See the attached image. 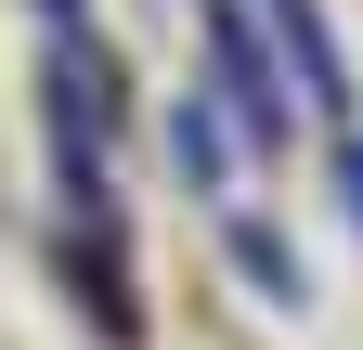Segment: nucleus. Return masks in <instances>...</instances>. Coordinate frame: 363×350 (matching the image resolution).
I'll return each instance as SVG.
<instances>
[{
	"mask_svg": "<svg viewBox=\"0 0 363 350\" xmlns=\"http://www.w3.org/2000/svg\"><path fill=\"white\" fill-rule=\"evenodd\" d=\"M350 208H363V143H350Z\"/></svg>",
	"mask_w": 363,
	"mask_h": 350,
	"instance_id": "f03ea898",
	"label": "nucleus"
},
{
	"mask_svg": "<svg viewBox=\"0 0 363 350\" xmlns=\"http://www.w3.org/2000/svg\"><path fill=\"white\" fill-rule=\"evenodd\" d=\"M234 259H247V286H259V298H286V312H298V259H286V247H272L259 221L234 234Z\"/></svg>",
	"mask_w": 363,
	"mask_h": 350,
	"instance_id": "f257e3e1",
	"label": "nucleus"
}]
</instances>
